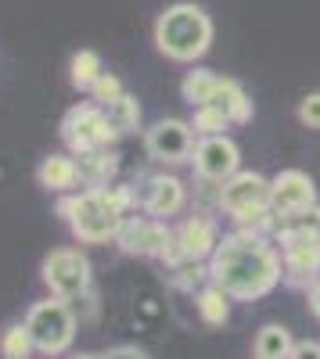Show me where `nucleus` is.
Listing matches in <instances>:
<instances>
[{
	"label": "nucleus",
	"mask_w": 320,
	"mask_h": 359,
	"mask_svg": "<svg viewBox=\"0 0 320 359\" xmlns=\"http://www.w3.org/2000/svg\"><path fill=\"white\" fill-rule=\"evenodd\" d=\"M292 348H295L292 334L277 323H267L263 331L255 334V359H288Z\"/></svg>",
	"instance_id": "6ab92c4d"
},
{
	"label": "nucleus",
	"mask_w": 320,
	"mask_h": 359,
	"mask_svg": "<svg viewBox=\"0 0 320 359\" xmlns=\"http://www.w3.org/2000/svg\"><path fill=\"white\" fill-rule=\"evenodd\" d=\"M76 169H79V180H86V184H91V187L98 191V187H105V184H108V176H112L115 169H119V162H115V155H112V151L98 147V151L79 155Z\"/></svg>",
	"instance_id": "a211bd4d"
},
{
	"label": "nucleus",
	"mask_w": 320,
	"mask_h": 359,
	"mask_svg": "<svg viewBox=\"0 0 320 359\" xmlns=\"http://www.w3.org/2000/svg\"><path fill=\"white\" fill-rule=\"evenodd\" d=\"M105 115H108L112 133L123 137V133H133V130H137V123H140V104H137V97L123 94L119 101H112V104L105 108Z\"/></svg>",
	"instance_id": "aec40b11"
},
{
	"label": "nucleus",
	"mask_w": 320,
	"mask_h": 359,
	"mask_svg": "<svg viewBox=\"0 0 320 359\" xmlns=\"http://www.w3.org/2000/svg\"><path fill=\"white\" fill-rule=\"evenodd\" d=\"M220 205L234 216V223H245L255 212H267L270 208V180L259 172H234L220 187Z\"/></svg>",
	"instance_id": "0eeeda50"
},
{
	"label": "nucleus",
	"mask_w": 320,
	"mask_h": 359,
	"mask_svg": "<svg viewBox=\"0 0 320 359\" xmlns=\"http://www.w3.org/2000/svg\"><path fill=\"white\" fill-rule=\"evenodd\" d=\"M0 352H4L8 359H25L29 352H33V338H29L25 323L4 327V334H0Z\"/></svg>",
	"instance_id": "5701e85b"
},
{
	"label": "nucleus",
	"mask_w": 320,
	"mask_h": 359,
	"mask_svg": "<svg viewBox=\"0 0 320 359\" xmlns=\"http://www.w3.org/2000/svg\"><path fill=\"white\" fill-rule=\"evenodd\" d=\"M101 359H148V355H144L140 348H126V345H123V348H112V352L101 355Z\"/></svg>",
	"instance_id": "cd10ccee"
},
{
	"label": "nucleus",
	"mask_w": 320,
	"mask_h": 359,
	"mask_svg": "<svg viewBox=\"0 0 320 359\" xmlns=\"http://www.w3.org/2000/svg\"><path fill=\"white\" fill-rule=\"evenodd\" d=\"M137 201L148 208L152 216H173L184 208V184L177 176H152Z\"/></svg>",
	"instance_id": "4468645a"
},
{
	"label": "nucleus",
	"mask_w": 320,
	"mask_h": 359,
	"mask_svg": "<svg viewBox=\"0 0 320 359\" xmlns=\"http://www.w3.org/2000/svg\"><path fill=\"white\" fill-rule=\"evenodd\" d=\"M44 284L51 287L54 298L72 302L91 291V262L76 248H58L44 259Z\"/></svg>",
	"instance_id": "39448f33"
},
{
	"label": "nucleus",
	"mask_w": 320,
	"mask_h": 359,
	"mask_svg": "<svg viewBox=\"0 0 320 359\" xmlns=\"http://www.w3.org/2000/svg\"><path fill=\"white\" fill-rule=\"evenodd\" d=\"M72 359H101V355H91V352H79V355H72Z\"/></svg>",
	"instance_id": "c756f323"
},
{
	"label": "nucleus",
	"mask_w": 320,
	"mask_h": 359,
	"mask_svg": "<svg viewBox=\"0 0 320 359\" xmlns=\"http://www.w3.org/2000/svg\"><path fill=\"white\" fill-rule=\"evenodd\" d=\"M216 86H220V76L213 69H191L180 83V94L191 108H201V104H213Z\"/></svg>",
	"instance_id": "f3484780"
},
{
	"label": "nucleus",
	"mask_w": 320,
	"mask_h": 359,
	"mask_svg": "<svg viewBox=\"0 0 320 359\" xmlns=\"http://www.w3.org/2000/svg\"><path fill=\"white\" fill-rule=\"evenodd\" d=\"M288 359H320V345L316 341H299Z\"/></svg>",
	"instance_id": "bb28decb"
},
{
	"label": "nucleus",
	"mask_w": 320,
	"mask_h": 359,
	"mask_svg": "<svg viewBox=\"0 0 320 359\" xmlns=\"http://www.w3.org/2000/svg\"><path fill=\"white\" fill-rule=\"evenodd\" d=\"M299 123L309 130H320V94H306L299 104Z\"/></svg>",
	"instance_id": "a878e982"
},
{
	"label": "nucleus",
	"mask_w": 320,
	"mask_h": 359,
	"mask_svg": "<svg viewBox=\"0 0 320 359\" xmlns=\"http://www.w3.org/2000/svg\"><path fill=\"white\" fill-rule=\"evenodd\" d=\"M213 108H220L230 123H248V118H252V101H248L245 86H241L238 79H220L216 97H213Z\"/></svg>",
	"instance_id": "2eb2a0df"
},
{
	"label": "nucleus",
	"mask_w": 320,
	"mask_h": 359,
	"mask_svg": "<svg viewBox=\"0 0 320 359\" xmlns=\"http://www.w3.org/2000/svg\"><path fill=\"white\" fill-rule=\"evenodd\" d=\"M241 165V151L227 137H206L194 144V172L209 184H227Z\"/></svg>",
	"instance_id": "f8f14e48"
},
{
	"label": "nucleus",
	"mask_w": 320,
	"mask_h": 359,
	"mask_svg": "<svg viewBox=\"0 0 320 359\" xmlns=\"http://www.w3.org/2000/svg\"><path fill=\"white\" fill-rule=\"evenodd\" d=\"M123 94H126V90H123V79L115 76V72H101L98 83L91 86V97H94L98 104H105V108H108L112 101H119Z\"/></svg>",
	"instance_id": "393cba45"
},
{
	"label": "nucleus",
	"mask_w": 320,
	"mask_h": 359,
	"mask_svg": "<svg viewBox=\"0 0 320 359\" xmlns=\"http://www.w3.org/2000/svg\"><path fill=\"white\" fill-rule=\"evenodd\" d=\"M62 137H65V144L72 147L76 155L98 151V147H108V140H115L101 104H76V108H69L65 118H62Z\"/></svg>",
	"instance_id": "423d86ee"
},
{
	"label": "nucleus",
	"mask_w": 320,
	"mask_h": 359,
	"mask_svg": "<svg viewBox=\"0 0 320 359\" xmlns=\"http://www.w3.org/2000/svg\"><path fill=\"white\" fill-rule=\"evenodd\" d=\"M227 298H230V294H223L216 284L201 291V294H198V313H201V320H206V323H213V327L227 323V316H230Z\"/></svg>",
	"instance_id": "4be33fe9"
},
{
	"label": "nucleus",
	"mask_w": 320,
	"mask_h": 359,
	"mask_svg": "<svg viewBox=\"0 0 320 359\" xmlns=\"http://www.w3.org/2000/svg\"><path fill=\"white\" fill-rule=\"evenodd\" d=\"M309 309H313V313L320 316V284H316V287L309 291Z\"/></svg>",
	"instance_id": "c85d7f7f"
},
{
	"label": "nucleus",
	"mask_w": 320,
	"mask_h": 359,
	"mask_svg": "<svg viewBox=\"0 0 320 359\" xmlns=\"http://www.w3.org/2000/svg\"><path fill=\"white\" fill-rule=\"evenodd\" d=\"M270 208L281 219H295L309 208H316V187L302 169H284L270 180Z\"/></svg>",
	"instance_id": "9d476101"
},
{
	"label": "nucleus",
	"mask_w": 320,
	"mask_h": 359,
	"mask_svg": "<svg viewBox=\"0 0 320 359\" xmlns=\"http://www.w3.org/2000/svg\"><path fill=\"white\" fill-rule=\"evenodd\" d=\"M101 72H105V69H101L98 50H76V54H72V62H69V79H72L76 90H91V86L98 83Z\"/></svg>",
	"instance_id": "412c9836"
},
{
	"label": "nucleus",
	"mask_w": 320,
	"mask_h": 359,
	"mask_svg": "<svg viewBox=\"0 0 320 359\" xmlns=\"http://www.w3.org/2000/svg\"><path fill=\"white\" fill-rule=\"evenodd\" d=\"M281 255H284V273L295 284L320 273V230L309 226H284L281 230Z\"/></svg>",
	"instance_id": "6e6552de"
},
{
	"label": "nucleus",
	"mask_w": 320,
	"mask_h": 359,
	"mask_svg": "<svg viewBox=\"0 0 320 359\" xmlns=\"http://www.w3.org/2000/svg\"><path fill=\"white\" fill-rule=\"evenodd\" d=\"M144 147L155 162H187L194 155V130L180 118H159V123L144 133Z\"/></svg>",
	"instance_id": "9b49d317"
},
{
	"label": "nucleus",
	"mask_w": 320,
	"mask_h": 359,
	"mask_svg": "<svg viewBox=\"0 0 320 359\" xmlns=\"http://www.w3.org/2000/svg\"><path fill=\"white\" fill-rule=\"evenodd\" d=\"M213 43V18L198 4H169L155 22V47L173 62H198Z\"/></svg>",
	"instance_id": "f03ea898"
},
{
	"label": "nucleus",
	"mask_w": 320,
	"mask_h": 359,
	"mask_svg": "<svg viewBox=\"0 0 320 359\" xmlns=\"http://www.w3.org/2000/svg\"><path fill=\"white\" fill-rule=\"evenodd\" d=\"M209 277L230 298H263L281 280V259L267 245V237L234 230L216 245Z\"/></svg>",
	"instance_id": "f257e3e1"
},
{
	"label": "nucleus",
	"mask_w": 320,
	"mask_h": 359,
	"mask_svg": "<svg viewBox=\"0 0 320 359\" xmlns=\"http://www.w3.org/2000/svg\"><path fill=\"white\" fill-rule=\"evenodd\" d=\"M36 180H40V187L47 191H69L76 187V180H79V169H76V158L69 155H47L36 169Z\"/></svg>",
	"instance_id": "dca6fc26"
},
{
	"label": "nucleus",
	"mask_w": 320,
	"mask_h": 359,
	"mask_svg": "<svg viewBox=\"0 0 320 359\" xmlns=\"http://www.w3.org/2000/svg\"><path fill=\"white\" fill-rule=\"evenodd\" d=\"M227 126H230V118H227L220 108H213V104L194 108V123H191V130L206 133V137H223V130H227Z\"/></svg>",
	"instance_id": "b1692460"
},
{
	"label": "nucleus",
	"mask_w": 320,
	"mask_h": 359,
	"mask_svg": "<svg viewBox=\"0 0 320 359\" xmlns=\"http://www.w3.org/2000/svg\"><path fill=\"white\" fill-rule=\"evenodd\" d=\"M25 331L33 338V348L58 355L65 352L76 338V316L72 309L62 302V298H47V302H36L25 316Z\"/></svg>",
	"instance_id": "20e7f679"
},
{
	"label": "nucleus",
	"mask_w": 320,
	"mask_h": 359,
	"mask_svg": "<svg viewBox=\"0 0 320 359\" xmlns=\"http://www.w3.org/2000/svg\"><path fill=\"white\" fill-rule=\"evenodd\" d=\"M115 241H119V248L126 255H166L173 233L159 219H133V216H126L119 223Z\"/></svg>",
	"instance_id": "ddd939ff"
},
{
	"label": "nucleus",
	"mask_w": 320,
	"mask_h": 359,
	"mask_svg": "<svg viewBox=\"0 0 320 359\" xmlns=\"http://www.w3.org/2000/svg\"><path fill=\"white\" fill-rule=\"evenodd\" d=\"M58 212L69 219L72 233L79 237V241H86V245H101V241H108V237H115L119 233V223L126 219L105 201L101 191L72 194V198H65L62 205H58Z\"/></svg>",
	"instance_id": "7ed1b4c3"
},
{
	"label": "nucleus",
	"mask_w": 320,
	"mask_h": 359,
	"mask_svg": "<svg viewBox=\"0 0 320 359\" xmlns=\"http://www.w3.org/2000/svg\"><path fill=\"white\" fill-rule=\"evenodd\" d=\"M216 245H220L216 223H213L209 216H187L177 230H173V241H169V248H166V259H169L173 266L184 262V259L201 262L206 255L216 252Z\"/></svg>",
	"instance_id": "1a4fd4ad"
}]
</instances>
